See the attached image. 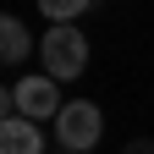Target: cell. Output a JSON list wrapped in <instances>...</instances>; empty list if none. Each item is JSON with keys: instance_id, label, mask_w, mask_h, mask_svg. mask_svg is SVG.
<instances>
[{"instance_id": "8", "label": "cell", "mask_w": 154, "mask_h": 154, "mask_svg": "<svg viewBox=\"0 0 154 154\" xmlns=\"http://www.w3.org/2000/svg\"><path fill=\"white\" fill-rule=\"evenodd\" d=\"M11 110H17V99H11V88H0V121H6Z\"/></svg>"}, {"instance_id": "6", "label": "cell", "mask_w": 154, "mask_h": 154, "mask_svg": "<svg viewBox=\"0 0 154 154\" xmlns=\"http://www.w3.org/2000/svg\"><path fill=\"white\" fill-rule=\"evenodd\" d=\"M99 0H38V11L50 17V22H77L83 11H94Z\"/></svg>"}, {"instance_id": "2", "label": "cell", "mask_w": 154, "mask_h": 154, "mask_svg": "<svg viewBox=\"0 0 154 154\" xmlns=\"http://www.w3.org/2000/svg\"><path fill=\"white\" fill-rule=\"evenodd\" d=\"M38 55H44V72L61 77V83H72V77L88 72V38L72 22H50V33L38 38Z\"/></svg>"}, {"instance_id": "7", "label": "cell", "mask_w": 154, "mask_h": 154, "mask_svg": "<svg viewBox=\"0 0 154 154\" xmlns=\"http://www.w3.org/2000/svg\"><path fill=\"white\" fill-rule=\"evenodd\" d=\"M121 154H154V138H132V143H127Z\"/></svg>"}, {"instance_id": "5", "label": "cell", "mask_w": 154, "mask_h": 154, "mask_svg": "<svg viewBox=\"0 0 154 154\" xmlns=\"http://www.w3.org/2000/svg\"><path fill=\"white\" fill-rule=\"evenodd\" d=\"M28 55H33V33L17 22V17L0 11V66H22Z\"/></svg>"}, {"instance_id": "1", "label": "cell", "mask_w": 154, "mask_h": 154, "mask_svg": "<svg viewBox=\"0 0 154 154\" xmlns=\"http://www.w3.org/2000/svg\"><path fill=\"white\" fill-rule=\"evenodd\" d=\"M50 127H55V149H66V154H94L105 138V116L94 99H66Z\"/></svg>"}, {"instance_id": "3", "label": "cell", "mask_w": 154, "mask_h": 154, "mask_svg": "<svg viewBox=\"0 0 154 154\" xmlns=\"http://www.w3.org/2000/svg\"><path fill=\"white\" fill-rule=\"evenodd\" d=\"M11 99H17V116H28V121H55L61 116V77L28 72V77H17Z\"/></svg>"}, {"instance_id": "9", "label": "cell", "mask_w": 154, "mask_h": 154, "mask_svg": "<svg viewBox=\"0 0 154 154\" xmlns=\"http://www.w3.org/2000/svg\"><path fill=\"white\" fill-rule=\"evenodd\" d=\"M55 154H66V149H55Z\"/></svg>"}, {"instance_id": "4", "label": "cell", "mask_w": 154, "mask_h": 154, "mask_svg": "<svg viewBox=\"0 0 154 154\" xmlns=\"http://www.w3.org/2000/svg\"><path fill=\"white\" fill-rule=\"evenodd\" d=\"M0 154H44V121L6 116L0 121Z\"/></svg>"}]
</instances>
